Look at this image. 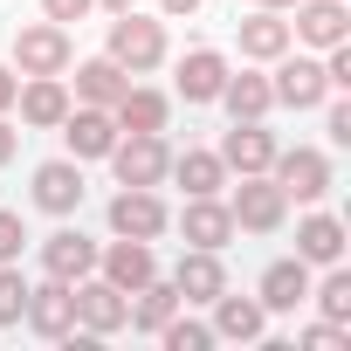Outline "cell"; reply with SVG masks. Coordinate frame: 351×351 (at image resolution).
<instances>
[{
	"label": "cell",
	"mask_w": 351,
	"mask_h": 351,
	"mask_svg": "<svg viewBox=\"0 0 351 351\" xmlns=\"http://www.w3.org/2000/svg\"><path fill=\"white\" fill-rule=\"evenodd\" d=\"M90 8H97V0H42V14H49V21H62V28H69V21H83Z\"/></svg>",
	"instance_id": "cell-34"
},
{
	"label": "cell",
	"mask_w": 351,
	"mask_h": 351,
	"mask_svg": "<svg viewBox=\"0 0 351 351\" xmlns=\"http://www.w3.org/2000/svg\"><path fill=\"white\" fill-rule=\"evenodd\" d=\"M14 90H21V76H14V69H0V117L14 110Z\"/></svg>",
	"instance_id": "cell-36"
},
{
	"label": "cell",
	"mask_w": 351,
	"mask_h": 351,
	"mask_svg": "<svg viewBox=\"0 0 351 351\" xmlns=\"http://www.w3.org/2000/svg\"><path fill=\"white\" fill-rule=\"evenodd\" d=\"M69 56H76V42H69L62 21H42V28H21L14 35V69L21 76H62Z\"/></svg>",
	"instance_id": "cell-3"
},
{
	"label": "cell",
	"mask_w": 351,
	"mask_h": 351,
	"mask_svg": "<svg viewBox=\"0 0 351 351\" xmlns=\"http://www.w3.org/2000/svg\"><path fill=\"white\" fill-rule=\"evenodd\" d=\"M180 234H186V248H228V234H234V214H228L214 193H200V200H186V214H180Z\"/></svg>",
	"instance_id": "cell-18"
},
{
	"label": "cell",
	"mask_w": 351,
	"mask_h": 351,
	"mask_svg": "<svg viewBox=\"0 0 351 351\" xmlns=\"http://www.w3.org/2000/svg\"><path fill=\"white\" fill-rule=\"evenodd\" d=\"M214 104H228V117H269L276 110V90H269V76H228Z\"/></svg>",
	"instance_id": "cell-26"
},
{
	"label": "cell",
	"mask_w": 351,
	"mask_h": 351,
	"mask_svg": "<svg viewBox=\"0 0 351 351\" xmlns=\"http://www.w3.org/2000/svg\"><path fill=\"white\" fill-rule=\"evenodd\" d=\"M172 172H180L186 200H200V193H221V186H228V165H221V152H186V158H172Z\"/></svg>",
	"instance_id": "cell-27"
},
{
	"label": "cell",
	"mask_w": 351,
	"mask_h": 351,
	"mask_svg": "<svg viewBox=\"0 0 351 351\" xmlns=\"http://www.w3.org/2000/svg\"><path fill=\"white\" fill-rule=\"evenodd\" d=\"M165 221H172V214H165V200H158L152 186H124V193L110 200V228L131 234V241H158Z\"/></svg>",
	"instance_id": "cell-8"
},
{
	"label": "cell",
	"mask_w": 351,
	"mask_h": 351,
	"mask_svg": "<svg viewBox=\"0 0 351 351\" xmlns=\"http://www.w3.org/2000/svg\"><path fill=\"white\" fill-rule=\"evenodd\" d=\"M303 344H310V351H337V344H344V324H330V317H324V324H310V330H303Z\"/></svg>",
	"instance_id": "cell-33"
},
{
	"label": "cell",
	"mask_w": 351,
	"mask_h": 351,
	"mask_svg": "<svg viewBox=\"0 0 351 351\" xmlns=\"http://www.w3.org/2000/svg\"><path fill=\"white\" fill-rule=\"evenodd\" d=\"M276 62H282V69H276V83H269V90H276V104H289V110H317V104L330 97V76H324V62H317V56H289V49H282Z\"/></svg>",
	"instance_id": "cell-7"
},
{
	"label": "cell",
	"mask_w": 351,
	"mask_h": 351,
	"mask_svg": "<svg viewBox=\"0 0 351 351\" xmlns=\"http://www.w3.org/2000/svg\"><path fill=\"white\" fill-rule=\"evenodd\" d=\"M97 8H110V14H124V8H138V0H97Z\"/></svg>",
	"instance_id": "cell-39"
},
{
	"label": "cell",
	"mask_w": 351,
	"mask_h": 351,
	"mask_svg": "<svg viewBox=\"0 0 351 351\" xmlns=\"http://www.w3.org/2000/svg\"><path fill=\"white\" fill-rule=\"evenodd\" d=\"M21 317H28L35 337H69V330H76V289L49 276L42 289H28V310H21Z\"/></svg>",
	"instance_id": "cell-10"
},
{
	"label": "cell",
	"mask_w": 351,
	"mask_h": 351,
	"mask_svg": "<svg viewBox=\"0 0 351 351\" xmlns=\"http://www.w3.org/2000/svg\"><path fill=\"white\" fill-rule=\"evenodd\" d=\"M262 324H269V310H262V296H214V337H262Z\"/></svg>",
	"instance_id": "cell-22"
},
{
	"label": "cell",
	"mask_w": 351,
	"mask_h": 351,
	"mask_svg": "<svg viewBox=\"0 0 351 351\" xmlns=\"http://www.w3.org/2000/svg\"><path fill=\"white\" fill-rule=\"evenodd\" d=\"M131 296H138L131 324H138V330H152V337H158V324H165L172 310H180V289H172V282H158V276H152L145 289H131Z\"/></svg>",
	"instance_id": "cell-28"
},
{
	"label": "cell",
	"mask_w": 351,
	"mask_h": 351,
	"mask_svg": "<svg viewBox=\"0 0 351 351\" xmlns=\"http://www.w3.org/2000/svg\"><path fill=\"white\" fill-rule=\"evenodd\" d=\"M330 138L351 145V104H330Z\"/></svg>",
	"instance_id": "cell-35"
},
{
	"label": "cell",
	"mask_w": 351,
	"mask_h": 351,
	"mask_svg": "<svg viewBox=\"0 0 351 351\" xmlns=\"http://www.w3.org/2000/svg\"><path fill=\"white\" fill-rule=\"evenodd\" d=\"M21 241H28L21 214H8V207H0V262H21Z\"/></svg>",
	"instance_id": "cell-32"
},
{
	"label": "cell",
	"mask_w": 351,
	"mask_h": 351,
	"mask_svg": "<svg viewBox=\"0 0 351 351\" xmlns=\"http://www.w3.org/2000/svg\"><path fill=\"white\" fill-rule=\"evenodd\" d=\"M289 42H310V49H337V42H351V14H344V0H296Z\"/></svg>",
	"instance_id": "cell-9"
},
{
	"label": "cell",
	"mask_w": 351,
	"mask_h": 351,
	"mask_svg": "<svg viewBox=\"0 0 351 351\" xmlns=\"http://www.w3.org/2000/svg\"><path fill=\"white\" fill-rule=\"evenodd\" d=\"M42 269H49L56 282H83V276L97 269V241L76 234V228H56V234L42 241Z\"/></svg>",
	"instance_id": "cell-15"
},
{
	"label": "cell",
	"mask_w": 351,
	"mask_h": 351,
	"mask_svg": "<svg viewBox=\"0 0 351 351\" xmlns=\"http://www.w3.org/2000/svg\"><path fill=\"white\" fill-rule=\"evenodd\" d=\"M165 110H172V104H165L158 90H138V83H131V90H124L117 104H110L117 131H165Z\"/></svg>",
	"instance_id": "cell-25"
},
{
	"label": "cell",
	"mask_w": 351,
	"mask_h": 351,
	"mask_svg": "<svg viewBox=\"0 0 351 351\" xmlns=\"http://www.w3.org/2000/svg\"><path fill=\"white\" fill-rule=\"evenodd\" d=\"M110 172H117V186H158L165 172H172V152H165L158 131H117Z\"/></svg>",
	"instance_id": "cell-2"
},
{
	"label": "cell",
	"mask_w": 351,
	"mask_h": 351,
	"mask_svg": "<svg viewBox=\"0 0 351 351\" xmlns=\"http://www.w3.org/2000/svg\"><path fill=\"white\" fill-rule=\"evenodd\" d=\"M14 104H21V124H35V131H56V124L69 117V90H62V76H28V83L14 90Z\"/></svg>",
	"instance_id": "cell-16"
},
{
	"label": "cell",
	"mask_w": 351,
	"mask_h": 351,
	"mask_svg": "<svg viewBox=\"0 0 351 351\" xmlns=\"http://www.w3.org/2000/svg\"><path fill=\"white\" fill-rule=\"evenodd\" d=\"M69 289H76V324H83L90 337H117V330L131 324V303H124L117 282H104V276L90 282V276H83V282H69Z\"/></svg>",
	"instance_id": "cell-5"
},
{
	"label": "cell",
	"mask_w": 351,
	"mask_h": 351,
	"mask_svg": "<svg viewBox=\"0 0 351 351\" xmlns=\"http://www.w3.org/2000/svg\"><path fill=\"white\" fill-rule=\"evenodd\" d=\"M14 152H21V131H14V124H8V117H0V165H8V158H14Z\"/></svg>",
	"instance_id": "cell-37"
},
{
	"label": "cell",
	"mask_w": 351,
	"mask_h": 351,
	"mask_svg": "<svg viewBox=\"0 0 351 351\" xmlns=\"http://www.w3.org/2000/svg\"><path fill=\"white\" fill-rule=\"evenodd\" d=\"M158 337H165V351H207V344H214V324H193V317L172 310V317L158 324Z\"/></svg>",
	"instance_id": "cell-29"
},
{
	"label": "cell",
	"mask_w": 351,
	"mask_h": 351,
	"mask_svg": "<svg viewBox=\"0 0 351 351\" xmlns=\"http://www.w3.org/2000/svg\"><path fill=\"white\" fill-rule=\"evenodd\" d=\"M172 83H180L186 104H214L221 83H228V56H221V49H193V56L180 62V76H172Z\"/></svg>",
	"instance_id": "cell-19"
},
{
	"label": "cell",
	"mask_w": 351,
	"mask_h": 351,
	"mask_svg": "<svg viewBox=\"0 0 351 351\" xmlns=\"http://www.w3.org/2000/svg\"><path fill=\"white\" fill-rule=\"evenodd\" d=\"M269 172H276L282 200H324V193H330V158H324V152H310V145L276 152V158H269Z\"/></svg>",
	"instance_id": "cell-6"
},
{
	"label": "cell",
	"mask_w": 351,
	"mask_h": 351,
	"mask_svg": "<svg viewBox=\"0 0 351 351\" xmlns=\"http://www.w3.org/2000/svg\"><path fill=\"white\" fill-rule=\"evenodd\" d=\"M21 310H28V282L14 262H0V324H21Z\"/></svg>",
	"instance_id": "cell-31"
},
{
	"label": "cell",
	"mask_w": 351,
	"mask_h": 351,
	"mask_svg": "<svg viewBox=\"0 0 351 351\" xmlns=\"http://www.w3.org/2000/svg\"><path fill=\"white\" fill-rule=\"evenodd\" d=\"M276 158V138L262 131V117H234V131L221 138V165L228 172H269Z\"/></svg>",
	"instance_id": "cell-14"
},
{
	"label": "cell",
	"mask_w": 351,
	"mask_h": 351,
	"mask_svg": "<svg viewBox=\"0 0 351 351\" xmlns=\"http://www.w3.org/2000/svg\"><path fill=\"white\" fill-rule=\"evenodd\" d=\"M255 8H269V14H282V8H296V0H255Z\"/></svg>",
	"instance_id": "cell-40"
},
{
	"label": "cell",
	"mask_w": 351,
	"mask_h": 351,
	"mask_svg": "<svg viewBox=\"0 0 351 351\" xmlns=\"http://www.w3.org/2000/svg\"><path fill=\"white\" fill-rule=\"evenodd\" d=\"M158 8H165L172 21H180V14H200V0H158Z\"/></svg>",
	"instance_id": "cell-38"
},
{
	"label": "cell",
	"mask_w": 351,
	"mask_h": 351,
	"mask_svg": "<svg viewBox=\"0 0 351 351\" xmlns=\"http://www.w3.org/2000/svg\"><path fill=\"white\" fill-rule=\"evenodd\" d=\"M282 186L269 180V172H241V186H234V200H228V214H234V228H248V234H269V228H282Z\"/></svg>",
	"instance_id": "cell-4"
},
{
	"label": "cell",
	"mask_w": 351,
	"mask_h": 351,
	"mask_svg": "<svg viewBox=\"0 0 351 351\" xmlns=\"http://www.w3.org/2000/svg\"><path fill=\"white\" fill-rule=\"evenodd\" d=\"M35 207H42V214H76V207H83V158H49V165H35Z\"/></svg>",
	"instance_id": "cell-11"
},
{
	"label": "cell",
	"mask_w": 351,
	"mask_h": 351,
	"mask_svg": "<svg viewBox=\"0 0 351 351\" xmlns=\"http://www.w3.org/2000/svg\"><path fill=\"white\" fill-rule=\"evenodd\" d=\"M282 49H289V21H276L269 8H255V14L241 21V56H248V62H276Z\"/></svg>",
	"instance_id": "cell-23"
},
{
	"label": "cell",
	"mask_w": 351,
	"mask_h": 351,
	"mask_svg": "<svg viewBox=\"0 0 351 351\" xmlns=\"http://www.w3.org/2000/svg\"><path fill=\"white\" fill-rule=\"evenodd\" d=\"M317 303H324V317H330V324H351V276H344L337 262H330V276L317 282Z\"/></svg>",
	"instance_id": "cell-30"
},
{
	"label": "cell",
	"mask_w": 351,
	"mask_h": 351,
	"mask_svg": "<svg viewBox=\"0 0 351 351\" xmlns=\"http://www.w3.org/2000/svg\"><path fill=\"white\" fill-rule=\"evenodd\" d=\"M110 62L131 69V76L158 69V62H165V21H145L138 8H124V14L110 21Z\"/></svg>",
	"instance_id": "cell-1"
},
{
	"label": "cell",
	"mask_w": 351,
	"mask_h": 351,
	"mask_svg": "<svg viewBox=\"0 0 351 351\" xmlns=\"http://www.w3.org/2000/svg\"><path fill=\"white\" fill-rule=\"evenodd\" d=\"M62 138H69V158H110V145H117V117H110L104 104H83V110L62 117Z\"/></svg>",
	"instance_id": "cell-13"
},
{
	"label": "cell",
	"mask_w": 351,
	"mask_h": 351,
	"mask_svg": "<svg viewBox=\"0 0 351 351\" xmlns=\"http://www.w3.org/2000/svg\"><path fill=\"white\" fill-rule=\"evenodd\" d=\"M303 296H310V262H303V255L269 262V276H262V310H296Z\"/></svg>",
	"instance_id": "cell-21"
},
{
	"label": "cell",
	"mask_w": 351,
	"mask_h": 351,
	"mask_svg": "<svg viewBox=\"0 0 351 351\" xmlns=\"http://www.w3.org/2000/svg\"><path fill=\"white\" fill-rule=\"evenodd\" d=\"M124 90H131V69H117L110 56H97V62L76 69V97H83V104H104V110H110Z\"/></svg>",
	"instance_id": "cell-24"
},
{
	"label": "cell",
	"mask_w": 351,
	"mask_h": 351,
	"mask_svg": "<svg viewBox=\"0 0 351 351\" xmlns=\"http://www.w3.org/2000/svg\"><path fill=\"white\" fill-rule=\"evenodd\" d=\"M172 289H180V303H214L228 289V269H221V248H186L180 269H172Z\"/></svg>",
	"instance_id": "cell-12"
},
{
	"label": "cell",
	"mask_w": 351,
	"mask_h": 351,
	"mask_svg": "<svg viewBox=\"0 0 351 351\" xmlns=\"http://www.w3.org/2000/svg\"><path fill=\"white\" fill-rule=\"evenodd\" d=\"M296 255H303L310 269L344 262V221H337V214H310V221L296 228Z\"/></svg>",
	"instance_id": "cell-20"
},
{
	"label": "cell",
	"mask_w": 351,
	"mask_h": 351,
	"mask_svg": "<svg viewBox=\"0 0 351 351\" xmlns=\"http://www.w3.org/2000/svg\"><path fill=\"white\" fill-rule=\"evenodd\" d=\"M97 262H104V282H117L124 296H131V289H145V282L158 276L152 241H131V234H117V241H110V255H97Z\"/></svg>",
	"instance_id": "cell-17"
}]
</instances>
